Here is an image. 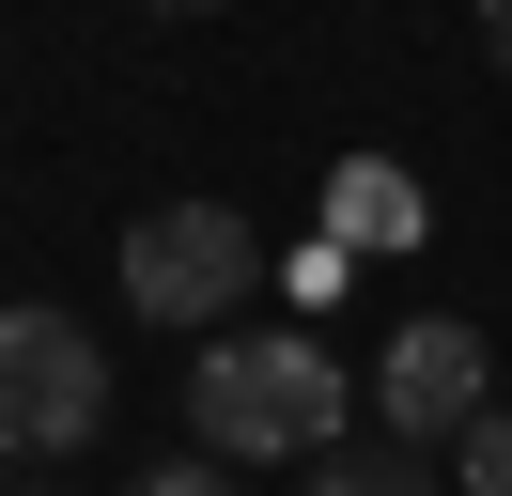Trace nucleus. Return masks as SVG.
Listing matches in <instances>:
<instances>
[{"label": "nucleus", "instance_id": "obj_7", "mask_svg": "<svg viewBox=\"0 0 512 496\" xmlns=\"http://www.w3.org/2000/svg\"><path fill=\"white\" fill-rule=\"evenodd\" d=\"M450 481H466V496H512V403H481V419L450 434Z\"/></svg>", "mask_w": 512, "mask_h": 496}, {"label": "nucleus", "instance_id": "obj_2", "mask_svg": "<svg viewBox=\"0 0 512 496\" xmlns=\"http://www.w3.org/2000/svg\"><path fill=\"white\" fill-rule=\"evenodd\" d=\"M109 419V357L63 310H0V465H63Z\"/></svg>", "mask_w": 512, "mask_h": 496}, {"label": "nucleus", "instance_id": "obj_8", "mask_svg": "<svg viewBox=\"0 0 512 496\" xmlns=\"http://www.w3.org/2000/svg\"><path fill=\"white\" fill-rule=\"evenodd\" d=\"M125 496H233V465H218V450H202V465H140Z\"/></svg>", "mask_w": 512, "mask_h": 496}, {"label": "nucleus", "instance_id": "obj_1", "mask_svg": "<svg viewBox=\"0 0 512 496\" xmlns=\"http://www.w3.org/2000/svg\"><path fill=\"white\" fill-rule=\"evenodd\" d=\"M187 419H202V450H218V465H311V450H342V372H326V341H295V326L202 341Z\"/></svg>", "mask_w": 512, "mask_h": 496}, {"label": "nucleus", "instance_id": "obj_5", "mask_svg": "<svg viewBox=\"0 0 512 496\" xmlns=\"http://www.w3.org/2000/svg\"><path fill=\"white\" fill-rule=\"evenodd\" d=\"M435 233V202H419L404 155H342L326 171V248H357V264H404V248Z\"/></svg>", "mask_w": 512, "mask_h": 496}, {"label": "nucleus", "instance_id": "obj_6", "mask_svg": "<svg viewBox=\"0 0 512 496\" xmlns=\"http://www.w3.org/2000/svg\"><path fill=\"white\" fill-rule=\"evenodd\" d=\"M311 496H435V450H419V434H373V450H311Z\"/></svg>", "mask_w": 512, "mask_h": 496}, {"label": "nucleus", "instance_id": "obj_3", "mask_svg": "<svg viewBox=\"0 0 512 496\" xmlns=\"http://www.w3.org/2000/svg\"><path fill=\"white\" fill-rule=\"evenodd\" d=\"M249 279H264V233L233 202H156L125 233V310H140V326H218Z\"/></svg>", "mask_w": 512, "mask_h": 496}, {"label": "nucleus", "instance_id": "obj_9", "mask_svg": "<svg viewBox=\"0 0 512 496\" xmlns=\"http://www.w3.org/2000/svg\"><path fill=\"white\" fill-rule=\"evenodd\" d=\"M481 62H497V78H512V0H481Z\"/></svg>", "mask_w": 512, "mask_h": 496}, {"label": "nucleus", "instance_id": "obj_11", "mask_svg": "<svg viewBox=\"0 0 512 496\" xmlns=\"http://www.w3.org/2000/svg\"><path fill=\"white\" fill-rule=\"evenodd\" d=\"M156 16H218V0H156Z\"/></svg>", "mask_w": 512, "mask_h": 496}, {"label": "nucleus", "instance_id": "obj_4", "mask_svg": "<svg viewBox=\"0 0 512 496\" xmlns=\"http://www.w3.org/2000/svg\"><path fill=\"white\" fill-rule=\"evenodd\" d=\"M481 403H497V357H481V326H450V310H404V326H388V357H373V419H388V434H419V450H450Z\"/></svg>", "mask_w": 512, "mask_h": 496}, {"label": "nucleus", "instance_id": "obj_10", "mask_svg": "<svg viewBox=\"0 0 512 496\" xmlns=\"http://www.w3.org/2000/svg\"><path fill=\"white\" fill-rule=\"evenodd\" d=\"M0 496H47V465H16V481H0Z\"/></svg>", "mask_w": 512, "mask_h": 496}]
</instances>
